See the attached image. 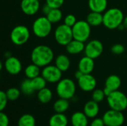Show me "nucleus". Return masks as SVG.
Returning <instances> with one entry per match:
<instances>
[{
  "instance_id": "38",
  "label": "nucleus",
  "mask_w": 127,
  "mask_h": 126,
  "mask_svg": "<svg viewBox=\"0 0 127 126\" xmlns=\"http://www.w3.org/2000/svg\"><path fill=\"white\" fill-rule=\"evenodd\" d=\"M90 126H106L104 121L101 118H95L90 124Z\"/></svg>"
},
{
  "instance_id": "27",
  "label": "nucleus",
  "mask_w": 127,
  "mask_h": 126,
  "mask_svg": "<svg viewBox=\"0 0 127 126\" xmlns=\"http://www.w3.org/2000/svg\"><path fill=\"white\" fill-rule=\"evenodd\" d=\"M18 126H36V119L30 114L22 115L17 123Z\"/></svg>"
},
{
  "instance_id": "26",
  "label": "nucleus",
  "mask_w": 127,
  "mask_h": 126,
  "mask_svg": "<svg viewBox=\"0 0 127 126\" xmlns=\"http://www.w3.org/2000/svg\"><path fill=\"white\" fill-rule=\"evenodd\" d=\"M40 73H41L40 67L38 66V65H36L34 63H32V64L28 65L25 68V76L28 79H33V78L39 76Z\"/></svg>"
},
{
  "instance_id": "39",
  "label": "nucleus",
  "mask_w": 127,
  "mask_h": 126,
  "mask_svg": "<svg viewBox=\"0 0 127 126\" xmlns=\"http://www.w3.org/2000/svg\"><path fill=\"white\" fill-rule=\"evenodd\" d=\"M51 9H52V8H51L48 4H47L45 3V4H44V5L42 6V13H43V14H44L45 16H47V15L50 13V11H51Z\"/></svg>"
},
{
  "instance_id": "25",
  "label": "nucleus",
  "mask_w": 127,
  "mask_h": 126,
  "mask_svg": "<svg viewBox=\"0 0 127 126\" xmlns=\"http://www.w3.org/2000/svg\"><path fill=\"white\" fill-rule=\"evenodd\" d=\"M53 97V93L51 89L48 88H44L42 90L39 91L37 93V98L38 100L43 104H46L51 102Z\"/></svg>"
},
{
  "instance_id": "40",
  "label": "nucleus",
  "mask_w": 127,
  "mask_h": 126,
  "mask_svg": "<svg viewBox=\"0 0 127 126\" xmlns=\"http://www.w3.org/2000/svg\"><path fill=\"white\" fill-rule=\"evenodd\" d=\"M83 74H83L80 70H77V71L75 72V74H74V77L76 78V79H77V80H78V79H80V78Z\"/></svg>"
},
{
  "instance_id": "16",
  "label": "nucleus",
  "mask_w": 127,
  "mask_h": 126,
  "mask_svg": "<svg viewBox=\"0 0 127 126\" xmlns=\"http://www.w3.org/2000/svg\"><path fill=\"white\" fill-rule=\"evenodd\" d=\"M99 111H100V107L98 102L94 101L93 100L88 101L85 104L83 108V112L90 119L95 118L99 114Z\"/></svg>"
},
{
  "instance_id": "14",
  "label": "nucleus",
  "mask_w": 127,
  "mask_h": 126,
  "mask_svg": "<svg viewBox=\"0 0 127 126\" xmlns=\"http://www.w3.org/2000/svg\"><path fill=\"white\" fill-rule=\"evenodd\" d=\"M20 7L24 14L33 16L39 10L40 1L39 0H21Z\"/></svg>"
},
{
  "instance_id": "4",
  "label": "nucleus",
  "mask_w": 127,
  "mask_h": 126,
  "mask_svg": "<svg viewBox=\"0 0 127 126\" xmlns=\"http://www.w3.org/2000/svg\"><path fill=\"white\" fill-rule=\"evenodd\" d=\"M56 92L60 98L71 100L76 93V85L74 82L69 78L61 79L57 84Z\"/></svg>"
},
{
  "instance_id": "24",
  "label": "nucleus",
  "mask_w": 127,
  "mask_h": 126,
  "mask_svg": "<svg viewBox=\"0 0 127 126\" xmlns=\"http://www.w3.org/2000/svg\"><path fill=\"white\" fill-rule=\"evenodd\" d=\"M54 110L56 113L64 114L69 108V102L68 100L60 98L55 101L53 105Z\"/></svg>"
},
{
  "instance_id": "43",
  "label": "nucleus",
  "mask_w": 127,
  "mask_h": 126,
  "mask_svg": "<svg viewBox=\"0 0 127 126\" xmlns=\"http://www.w3.org/2000/svg\"><path fill=\"white\" fill-rule=\"evenodd\" d=\"M4 56L7 59V58H9L10 56H11V55H10V52H6V53H4Z\"/></svg>"
},
{
  "instance_id": "42",
  "label": "nucleus",
  "mask_w": 127,
  "mask_h": 126,
  "mask_svg": "<svg viewBox=\"0 0 127 126\" xmlns=\"http://www.w3.org/2000/svg\"><path fill=\"white\" fill-rule=\"evenodd\" d=\"M126 27H125V26H124V24H121L118 27V29H119L120 30H123L124 29H125Z\"/></svg>"
},
{
  "instance_id": "11",
  "label": "nucleus",
  "mask_w": 127,
  "mask_h": 126,
  "mask_svg": "<svg viewBox=\"0 0 127 126\" xmlns=\"http://www.w3.org/2000/svg\"><path fill=\"white\" fill-rule=\"evenodd\" d=\"M103 51V45L102 42L97 39L89 41L85 47L84 53L86 56L94 59L98 58Z\"/></svg>"
},
{
  "instance_id": "32",
  "label": "nucleus",
  "mask_w": 127,
  "mask_h": 126,
  "mask_svg": "<svg viewBox=\"0 0 127 126\" xmlns=\"http://www.w3.org/2000/svg\"><path fill=\"white\" fill-rule=\"evenodd\" d=\"M106 94L104 93L103 90L101 89H95L92 91V98L94 101L97 102H102L104 98L106 97Z\"/></svg>"
},
{
  "instance_id": "7",
  "label": "nucleus",
  "mask_w": 127,
  "mask_h": 126,
  "mask_svg": "<svg viewBox=\"0 0 127 126\" xmlns=\"http://www.w3.org/2000/svg\"><path fill=\"white\" fill-rule=\"evenodd\" d=\"M10 36L13 44L17 46L23 45L30 39V30L26 26L19 25L13 28Z\"/></svg>"
},
{
  "instance_id": "13",
  "label": "nucleus",
  "mask_w": 127,
  "mask_h": 126,
  "mask_svg": "<svg viewBox=\"0 0 127 126\" xmlns=\"http://www.w3.org/2000/svg\"><path fill=\"white\" fill-rule=\"evenodd\" d=\"M4 67L6 71L10 75L19 74L22 69L21 61L16 56H10L7 58L4 62Z\"/></svg>"
},
{
  "instance_id": "44",
  "label": "nucleus",
  "mask_w": 127,
  "mask_h": 126,
  "mask_svg": "<svg viewBox=\"0 0 127 126\" xmlns=\"http://www.w3.org/2000/svg\"><path fill=\"white\" fill-rule=\"evenodd\" d=\"M39 1H43V0H39Z\"/></svg>"
},
{
  "instance_id": "6",
  "label": "nucleus",
  "mask_w": 127,
  "mask_h": 126,
  "mask_svg": "<svg viewBox=\"0 0 127 126\" xmlns=\"http://www.w3.org/2000/svg\"><path fill=\"white\" fill-rule=\"evenodd\" d=\"M91 25L87 21L80 20L71 27L73 36L74 39L86 42L90 37L91 35Z\"/></svg>"
},
{
  "instance_id": "15",
  "label": "nucleus",
  "mask_w": 127,
  "mask_h": 126,
  "mask_svg": "<svg viewBox=\"0 0 127 126\" xmlns=\"http://www.w3.org/2000/svg\"><path fill=\"white\" fill-rule=\"evenodd\" d=\"M94 60V59L90 58L87 56L82 57L78 63V70H80L84 74H92L95 68Z\"/></svg>"
},
{
  "instance_id": "30",
  "label": "nucleus",
  "mask_w": 127,
  "mask_h": 126,
  "mask_svg": "<svg viewBox=\"0 0 127 126\" xmlns=\"http://www.w3.org/2000/svg\"><path fill=\"white\" fill-rule=\"evenodd\" d=\"M31 82H32V85H33V87L34 90L37 91H39L42 90V88H45L46 84L48 82L42 75L38 76L32 79Z\"/></svg>"
},
{
  "instance_id": "2",
  "label": "nucleus",
  "mask_w": 127,
  "mask_h": 126,
  "mask_svg": "<svg viewBox=\"0 0 127 126\" xmlns=\"http://www.w3.org/2000/svg\"><path fill=\"white\" fill-rule=\"evenodd\" d=\"M103 15V25L110 30L118 28L121 24H123L124 19V13L121 10L117 7H112L106 10Z\"/></svg>"
},
{
  "instance_id": "37",
  "label": "nucleus",
  "mask_w": 127,
  "mask_h": 126,
  "mask_svg": "<svg viewBox=\"0 0 127 126\" xmlns=\"http://www.w3.org/2000/svg\"><path fill=\"white\" fill-rule=\"evenodd\" d=\"M9 126V118L6 114L3 111L0 113V126Z\"/></svg>"
},
{
  "instance_id": "8",
  "label": "nucleus",
  "mask_w": 127,
  "mask_h": 126,
  "mask_svg": "<svg viewBox=\"0 0 127 126\" xmlns=\"http://www.w3.org/2000/svg\"><path fill=\"white\" fill-rule=\"evenodd\" d=\"M54 39L60 45L66 46L74 39L72 28L65 24L58 25L54 30Z\"/></svg>"
},
{
  "instance_id": "28",
  "label": "nucleus",
  "mask_w": 127,
  "mask_h": 126,
  "mask_svg": "<svg viewBox=\"0 0 127 126\" xmlns=\"http://www.w3.org/2000/svg\"><path fill=\"white\" fill-rule=\"evenodd\" d=\"M20 90L22 93H23L25 95H27V96L31 95L33 94L34 91H36L33 87L31 79H28V78L24 79L22 82L21 85H20Z\"/></svg>"
},
{
  "instance_id": "18",
  "label": "nucleus",
  "mask_w": 127,
  "mask_h": 126,
  "mask_svg": "<svg viewBox=\"0 0 127 126\" xmlns=\"http://www.w3.org/2000/svg\"><path fill=\"white\" fill-rule=\"evenodd\" d=\"M121 85V78L115 74L109 76L105 81V88L111 92L118 91Z\"/></svg>"
},
{
  "instance_id": "9",
  "label": "nucleus",
  "mask_w": 127,
  "mask_h": 126,
  "mask_svg": "<svg viewBox=\"0 0 127 126\" xmlns=\"http://www.w3.org/2000/svg\"><path fill=\"white\" fill-rule=\"evenodd\" d=\"M102 119L106 126H121L125 121L122 111L110 109L105 112Z\"/></svg>"
},
{
  "instance_id": "31",
  "label": "nucleus",
  "mask_w": 127,
  "mask_h": 126,
  "mask_svg": "<svg viewBox=\"0 0 127 126\" xmlns=\"http://www.w3.org/2000/svg\"><path fill=\"white\" fill-rule=\"evenodd\" d=\"M6 94L10 101H15L19 99L21 94V90L17 88H10L6 91Z\"/></svg>"
},
{
  "instance_id": "10",
  "label": "nucleus",
  "mask_w": 127,
  "mask_h": 126,
  "mask_svg": "<svg viewBox=\"0 0 127 126\" xmlns=\"http://www.w3.org/2000/svg\"><path fill=\"white\" fill-rule=\"evenodd\" d=\"M63 72L54 65H48L44 68L41 71L42 76L49 83H57L62 79Z\"/></svg>"
},
{
  "instance_id": "1",
  "label": "nucleus",
  "mask_w": 127,
  "mask_h": 126,
  "mask_svg": "<svg viewBox=\"0 0 127 126\" xmlns=\"http://www.w3.org/2000/svg\"><path fill=\"white\" fill-rule=\"evenodd\" d=\"M54 51L49 46L39 45L32 50L31 59L32 63L36 64L40 68H44L51 64L54 60Z\"/></svg>"
},
{
  "instance_id": "23",
  "label": "nucleus",
  "mask_w": 127,
  "mask_h": 126,
  "mask_svg": "<svg viewBox=\"0 0 127 126\" xmlns=\"http://www.w3.org/2000/svg\"><path fill=\"white\" fill-rule=\"evenodd\" d=\"M86 21L92 27L100 26V25H103V15L102 13L91 11L86 17Z\"/></svg>"
},
{
  "instance_id": "33",
  "label": "nucleus",
  "mask_w": 127,
  "mask_h": 126,
  "mask_svg": "<svg viewBox=\"0 0 127 126\" xmlns=\"http://www.w3.org/2000/svg\"><path fill=\"white\" fill-rule=\"evenodd\" d=\"M8 98L7 97L6 92L4 91H0V111H3L4 109L6 108L8 102Z\"/></svg>"
},
{
  "instance_id": "12",
  "label": "nucleus",
  "mask_w": 127,
  "mask_h": 126,
  "mask_svg": "<svg viewBox=\"0 0 127 126\" xmlns=\"http://www.w3.org/2000/svg\"><path fill=\"white\" fill-rule=\"evenodd\" d=\"M78 86L85 92L93 91L97 86V80L91 74H83L77 80Z\"/></svg>"
},
{
  "instance_id": "3",
  "label": "nucleus",
  "mask_w": 127,
  "mask_h": 126,
  "mask_svg": "<svg viewBox=\"0 0 127 126\" xmlns=\"http://www.w3.org/2000/svg\"><path fill=\"white\" fill-rule=\"evenodd\" d=\"M52 30V23L46 16H39L36 19L32 25V31L33 34L40 39L49 36Z\"/></svg>"
},
{
  "instance_id": "36",
  "label": "nucleus",
  "mask_w": 127,
  "mask_h": 126,
  "mask_svg": "<svg viewBox=\"0 0 127 126\" xmlns=\"http://www.w3.org/2000/svg\"><path fill=\"white\" fill-rule=\"evenodd\" d=\"M65 0H45L47 4L51 8H60L63 4Z\"/></svg>"
},
{
  "instance_id": "34",
  "label": "nucleus",
  "mask_w": 127,
  "mask_h": 126,
  "mask_svg": "<svg viewBox=\"0 0 127 126\" xmlns=\"http://www.w3.org/2000/svg\"><path fill=\"white\" fill-rule=\"evenodd\" d=\"M77 18L73 14H68L65 18H64V24L72 27L77 22Z\"/></svg>"
},
{
  "instance_id": "35",
  "label": "nucleus",
  "mask_w": 127,
  "mask_h": 126,
  "mask_svg": "<svg viewBox=\"0 0 127 126\" xmlns=\"http://www.w3.org/2000/svg\"><path fill=\"white\" fill-rule=\"evenodd\" d=\"M111 51L115 55H121L124 53L125 48L121 44H115L111 48Z\"/></svg>"
},
{
  "instance_id": "17",
  "label": "nucleus",
  "mask_w": 127,
  "mask_h": 126,
  "mask_svg": "<svg viewBox=\"0 0 127 126\" xmlns=\"http://www.w3.org/2000/svg\"><path fill=\"white\" fill-rule=\"evenodd\" d=\"M85 47L86 45L84 42L74 39L65 46V48H66V51L69 54L76 55L84 51Z\"/></svg>"
},
{
  "instance_id": "41",
  "label": "nucleus",
  "mask_w": 127,
  "mask_h": 126,
  "mask_svg": "<svg viewBox=\"0 0 127 126\" xmlns=\"http://www.w3.org/2000/svg\"><path fill=\"white\" fill-rule=\"evenodd\" d=\"M123 24L124 25L125 27L127 29V16L126 17H124V22H123Z\"/></svg>"
},
{
  "instance_id": "22",
  "label": "nucleus",
  "mask_w": 127,
  "mask_h": 126,
  "mask_svg": "<svg viewBox=\"0 0 127 126\" xmlns=\"http://www.w3.org/2000/svg\"><path fill=\"white\" fill-rule=\"evenodd\" d=\"M55 65L62 71H67L71 65V61L68 56L65 54H60L55 59Z\"/></svg>"
},
{
  "instance_id": "29",
  "label": "nucleus",
  "mask_w": 127,
  "mask_h": 126,
  "mask_svg": "<svg viewBox=\"0 0 127 126\" xmlns=\"http://www.w3.org/2000/svg\"><path fill=\"white\" fill-rule=\"evenodd\" d=\"M49 21L53 24L57 23L63 19V13L60 8H52L50 13L46 16Z\"/></svg>"
},
{
  "instance_id": "20",
  "label": "nucleus",
  "mask_w": 127,
  "mask_h": 126,
  "mask_svg": "<svg viewBox=\"0 0 127 126\" xmlns=\"http://www.w3.org/2000/svg\"><path fill=\"white\" fill-rule=\"evenodd\" d=\"M88 4L91 11L103 13L106 10L108 1L107 0H89Z\"/></svg>"
},
{
  "instance_id": "21",
  "label": "nucleus",
  "mask_w": 127,
  "mask_h": 126,
  "mask_svg": "<svg viewBox=\"0 0 127 126\" xmlns=\"http://www.w3.org/2000/svg\"><path fill=\"white\" fill-rule=\"evenodd\" d=\"M48 124L49 126H67L68 120L64 114L56 113L50 117Z\"/></svg>"
},
{
  "instance_id": "5",
  "label": "nucleus",
  "mask_w": 127,
  "mask_h": 126,
  "mask_svg": "<svg viewBox=\"0 0 127 126\" xmlns=\"http://www.w3.org/2000/svg\"><path fill=\"white\" fill-rule=\"evenodd\" d=\"M107 102L111 109L124 111L127 108V97L119 90L112 92L107 97Z\"/></svg>"
},
{
  "instance_id": "19",
  "label": "nucleus",
  "mask_w": 127,
  "mask_h": 126,
  "mask_svg": "<svg viewBox=\"0 0 127 126\" xmlns=\"http://www.w3.org/2000/svg\"><path fill=\"white\" fill-rule=\"evenodd\" d=\"M89 117L84 112L77 111L74 113L71 117V123L72 126H88Z\"/></svg>"
}]
</instances>
